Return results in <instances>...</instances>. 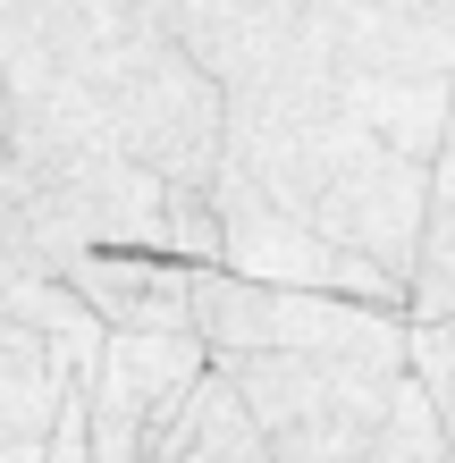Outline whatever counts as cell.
I'll return each mask as SVG.
<instances>
[{"instance_id":"8fae6325","label":"cell","mask_w":455,"mask_h":463,"mask_svg":"<svg viewBox=\"0 0 455 463\" xmlns=\"http://www.w3.org/2000/svg\"><path fill=\"white\" fill-rule=\"evenodd\" d=\"M185 463H270L261 439H253V421H245V404L228 396L220 371H203V388H194V439H185Z\"/></svg>"},{"instance_id":"9a60e30c","label":"cell","mask_w":455,"mask_h":463,"mask_svg":"<svg viewBox=\"0 0 455 463\" xmlns=\"http://www.w3.org/2000/svg\"><path fill=\"white\" fill-rule=\"evenodd\" d=\"M17 9H25V0H0V25H9V17H17Z\"/></svg>"},{"instance_id":"30bf717a","label":"cell","mask_w":455,"mask_h":463,"mask_svg":"<svg viewBox=\"0 0 455 463\" xmlns=\"http://www.w3.org/2000/svg\"><path fill=\"white\" fill-rule=\"evenodd\" d=\"M363 463H455V439H447V421H439L431 388L413 379V363H405V379H396L388 421H380V439H371Z\"/></svg>"},{"instance_id":"277c9868","label":"cell","mask_w":455,"mask_h":463,"mask_svg":"<svg viewBox=\"0 0 455 463\" xmlns=\"http://www.w3.org/2000/svg\"><path fill=\"white\" fill-rule=\"evenodd\" d=\"M405 304H363V295H312V287H261L220 261H194V337L211 354H253V345H380L405 337Z\"/></svg>"},{"instance_id":"7a4b0ae2","label":"cell","mask_w":455,"mask_h":463,"mask_svg":"<svg viewBox=\"0 0 455 463\" xmlns=\"http://www.w3.org/2000/svg\"><path fill=\"white\" fill-rule=\"evenodd\" d=\"M413 337V329H405ZM405 337L380 345H253L211 354L270 463H363L405 379Z\"/></svg>"},{"instance_id":"6da1fadb","label":"cell","mask_w":455,"mask_h":463,"mask_svg":"<svg viewBox=\"0 0 455 463\" xmlns=\"http://www.w3.org/2000/svg\"><path fill=\"white\" fill-rule=\"evenodd\" d=\"M455 93V0H304L228 93L220 169L413 287L431 160Z\"/></svg>"},{"instance_id":"5b68a950","label":"cell","mask_w":455,"mask_h":463,"mask_svg":"<svg viewBox=\"0 0 455 463\" xmlns=\"http://www.w3.org/2000/svg\"><path fill=\"white\" fill-rule=\"evenodd\" d=\"M211 220H220V269L261 287H312V295H363V304H405V287L388 269H371L363 253L329 244L320 228H304L296 211H279L270 194H253L245 177L211 169Z\"/></svg>"},{"instance_id":"ba28073f","label":"cell","mask_w":455,"mask_h":463,"mask_svg":"<svg viewBox=\"0 0 455 463\" xmlns=\"http://www.w3.org/2000/svg\"><path fill=\"white\" fill-rule=\"evenodd\" d=\"M60 396H68V371L51 363V345L25 329V320H0V447L51 439Z\"/></svg>"},{"instance_id":"4fadbf2b","label":"cell","mask_w":455,"mask_h":463,"mask_svg":"<svg viewBox=\"0 0 455 463\" xmlns=\"http://www.w3.org/2000/svg\"><path fill=\"white\" fill-rule=\"evenodd\" d=\"M185 439H194V396H185V413H177V421L144 447V463H185Z\"/></svg>"},{"instance_id":"5bb4252c","label":"cell","mask_w":455,"mask_h":463,"mask_svg":"<svg viewBox=\"0 0 455 463\" xmlns=\"http://www.w3.org/2000/svg\"><path fill=\"white\" fill-rule=\"evenodd\" d=\"M0 211H9V68H0Z\"/></svg>"},{"instance_id":"9c48e42d","label":"cell","mask_w":455,"mask_h":463,"mask_svg":"<svg viewBox=\"0 0 455 463\" xmlns=\"http://www.w3.org/2000/svg\"><path fill=\"white\" fill-rule=\"evenodd\" d=\"M405 312L413 320L455 312V93H447V127H439V160H431V203H422V253H413Z\"/></svg>"},{"instance_id":"52a82bcc","label":"cell","mask_w":455,"mask_h":463,"mask_svg":"<svg viewBox=\"0 0 455 463\" xmlns=\"http://www.w3.org/2000/svg\"><path fill=\"white\" fill-rule=\"evenodd\" d=\"M60 279L101 312V329H194V261L177 253H68Z\"/></svg>"},{"instance_id":"3957f363","label":"cell","mask_w":455,"mask_h":463,"mask_svg":"<svg viewBox=\"0 0 455 463\" xmlns=\"http://www.w3.org/2000/svg\"><path fill=\"white\" fill-rule=\"evenodd\" d=\"M211 345L194 329H110L93 354L85 388V455L93 463H144V447L185 413V396L203 388Z\"/></svg>"},{"instance_id":"8992f818","label":"cell","mask_w":455,"mask_h":463,"mask_svg":"<svg viewBox=\"0 0 455 463\" xmlns=\"http://www.w3.org/2000/svg\"><path fill=\"white\" fill-rule=\"evenodd\" d=\"M144 9L177 34V51L194 60L220 93H236L245 76H261V60L296 34L304 0H144Z\"/></svg>"},{"instance_id":"7c38bea8","label":"cell","mask_w":455,"mask_h":463,"mask_svg":"<svg viewBox=\"0 0 455 463\" xmlns=\"http://www.w3.org/2000/svg\"><path fill=\"white\" fill-rule=\"evenodd\" d=\"M405 363H413V379H422V388H431L439 421H447V439H455V312H439V320H413Z\"/></svg>"}]
</instances>
